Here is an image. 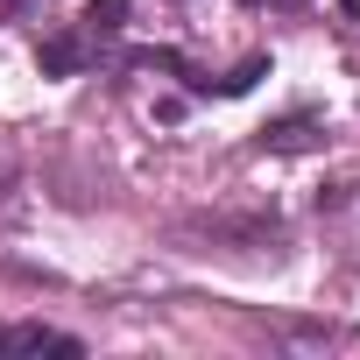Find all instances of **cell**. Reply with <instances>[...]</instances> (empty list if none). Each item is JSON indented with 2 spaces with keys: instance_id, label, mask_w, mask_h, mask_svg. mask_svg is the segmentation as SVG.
<instances>
[{
  "instance_id": "6da1fadb",
  "label": "cell",
  "mask_w": 360,
  "mask_h": 360,
  "mask_svg": "<svg viewBox=\"0 0 360 360\" xmlns=\"http://www.w3.org/2000/svg\"><path fill=\"white\" fill-rule=\"evenodd\" d=\"M85 36H50L43 50H36V64H43V78H71V71H85Z\"/></svg>"
},
{
  "instance_id": "7a4b0ae2",
  "label": "cell",
  "mask_w": 360,
  "mask_h": 360,
  "mask_svg": "<svg viewBox=\"0 0 360 360\" xmlns=\"http://www.w3.org/2000/svg\"><path fill=\"white\" fill-rule=\"evenodd\" d=\"M8 346H15V353H64V360H78V353H85L71 332H50V325H15V332H8Z\"/></svg>"
},
{
  "instance_id": "3957f363",
  "label": "cell",
  "mask_w": 360,
  "mask_h": 360,
  "mask_svg": "<svg viewBox=\"0 0 360 360\" xmlns=\"http://www.w3.org/2000/svg\"><path fill=\"white\" fill-rule=\"evenodd\" d=\"M311 134H318V120L311 113H290V120L262 127V148H311Z\"/></svg>"
},
{
  "instance_id": "277c9868",
  "label": "cell",
  "mask_w": 360,
  "mask_h": 360,
  "mask_svg": "<svg viewBox=\"0 0 360 360\" xmlns=\"http://www.w3.org/2000/svg\"><path fill=\"white\" fill-rule=\"evenodd\" d=\"M262 78H269V57H240V64L219 78V92H226V99H240V92H255Z\"/></svg>"
},
{
  "instance_id": "5b68a950",
  "label": "cell",
  "mask_w": 360,
  "mask_h": 360,
  "mask_svg": "<svg viewBox=\"0 0 360 360\" xmlns=\"http://www.w3.org/2000/svg\"><path fill=\"white\" fill-rule=\"evenodd\" d=\"M85 22H92L99 36H113V29H127V0H85Z\"/></svg>"
},
{
  "instance_id": "8992f818",
  "label": "cell",
  "mask_w": 360,
  "mask_h": 360,
  "mask_svg": "<svg viewBox=\"0 0 360 360\" xmlns=\"http://www.w3.org/2000/svg\"><path fill=\"white\" fill-rule=\"evenodd\" d=\"M339 8H346V15H353V22H360V0H339Z\"/></svg>"
},
{
  "instance_id": "52a82bcc",
  "label": "cell",
  "mask_w": 360,
  "mask_h": 360,
  "mask_svg": "<svg viewBox=\"0 0 360 360\" xmlns=\"http://www.w3.org/2000/svg\"><path fill=\"white\" fill-rule=\"evenodd\" d=\"M276 8H304V0H276Z\"/></svg>"
},
{
  "instance_id": "ba28073f",
  "label": "cell",
  "mask_w": 360,
  "mask_h": 360,
  "mask_svg": "<svg viewBox=\"0 0 360 360\" xmlns=\"http://www.w3.org/2000/svg\"><path fill=\"white\" fill-rule=\"evenodd\" d=\"M240 8H262V0H240Z\"/></svg>"
},
{
  "instance_id": "9c48e42d",
  "label": "cell",
  "mask_w": 360,
  "mask_h": 360,
  "mask_svg": "<svg viewBox=\"0 0 360 360\" xmlns=\"http://www.w3.org/2000/svg\"><path fill=\"white\" fill-rule=\"evenodd\" d=\"M0 346H8V332H0Z\"/></svg>"
}]
</instances>
